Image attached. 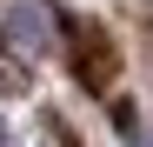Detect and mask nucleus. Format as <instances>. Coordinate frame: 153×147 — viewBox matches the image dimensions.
<instances>
[{
    "label": "nucleus",
    "mask_w": 153,
    "mask_h": 147,
    "mask_svg": "<svg viewBox=\"0 0 153 147\" xmlns=\"http://www.w3.org/2000/svg\"><path fill=\"white\" fill-rule=\"evenodd\" d=\"M0 147H13V140H7V127H0Z\"/></svg>",
    "instance_id": "4"
},
{
    "label": "nucleus",
    "mask_w": 153,
    "mask_h": 147,
    "mask_svg": "<svg viewBox=\"0 0 153 147\" xmlns=\"http://www.w3.org/2000/svg\"><path fill=\"white\" fill-rule=\"evenodd\" d=\"M126 147H153V127H133L126 120Z\"/></svg>",
    "instance_id": "3"
},
{
    "label": "nucleus",
    "mask_w": 153,
    "mask_h": 147,
    "mask_svg": "<svg viewBox=\"0 0 153 147\" xmlns=\"http://www.w3.org/2000/svg\"><path fill=\"white\" fill-rule=\"evenodd\" d=\"M80 80L87 87H107L113 80V47H107V34H80Z\"/></svg>",
    "instance_id": "2"
},
{
    "label": "nucleus",
    "mask_w": 153,
    "mask_h": 147,
    "mask_svg": "<svg viewBox=\"0 0 153 147\" xmlns=\"http://www.w3.org/2000/svg\"><path fill=\"white\" fill-rule=\"evenodd\" d=\"M0 47L20 60H40L47 47H53V7L47 0H13L7 14H0Z\"/></svg>",
    "instance_id": "1"
}]
</instances>
